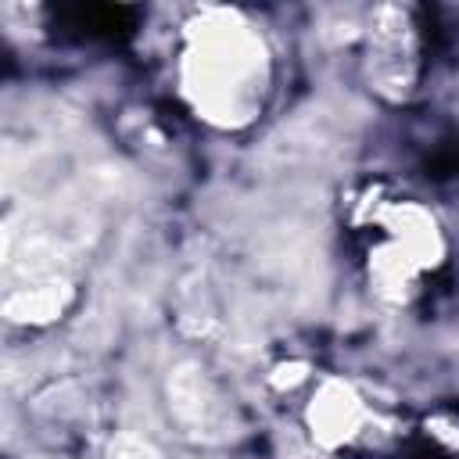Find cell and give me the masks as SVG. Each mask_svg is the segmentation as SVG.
I'll use <instances>...</instances> for the list:
<instances>
[{
  "label": "cell",
  "instance_id": "cell-1",
  "mask_svg": "<svg viewBox=\"0 0 459 459\" xmlns=\"http://www.w3.org/2000/svg\"><path fill=\"white\" fill-rule=\"evenodd\" d=\"M359 233L366 237V258L373 276L391 287L394 294L412 290V280L434 265V222L402 197H387V201H373L362 204V219H359Z\"/></svg>",
  "mask_w": 459,
  "mask_h": 459
}]
</instances>
